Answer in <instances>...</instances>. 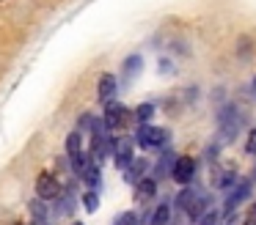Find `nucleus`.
Returning a JSON list of instances; mask_svg holds the SVG:
<instances>
[{"mask_svg":"<svg viewBox=\"0 0 256 225\" xmlns=\"http://www.w3.org/2000/svg\"><path fill=\"white\" fill-rule=\"evenodd\" d=\"M250 192H254V184H250L248 179H240L237 184L232 187V192H228V198H226V203H223V209L220 212L226 214V212H234V209L240 206V203H245L250 198Z\"/></svg>","mask_w":256,"mask_h":225,"instance_id":"nucleus-7","label":"nucleus"},{"mask_svg":"<svg viewBox=\"0 0 256 225\" xmlns=\"http://www.w3.org/2000/svg\"><path fill=\"white\" fill-rule=\"evenodd\" d=\"M250 96L256 99V77H254V80H250Z\"/></svg>","mask_w":256,"mask_h":225,"instance_id":"nucleus-28","label":"nucleus"},{"mask_svg":"<svg viewBox=\"0 0 256 225\" xmlns=\"http://www.w3.org/2000/svg\"><path fill=\"white\" fill-rule=\"evenodd\" d=\"M157 198V179H152V176H146V179H140L138 184H135V201L144 203V206H149L152 201Z\"/></svg>","mask_w":256,"mask_h":225,"instance_id":"nucleus-11","label":"nucleus"},{"mask_svg":"<svg viewBox=\"0 0 256 225\" xmlns=\"http://www.w3.org/2000/svg\"><path fill=\"white\" fill-rule=\"evenodd\" d=\"M140 71H144V58H140V52L127 55V58H124V66H122V77H124V82L138 80Z\"/></svg>","mask_w":256,"mask_h":225,"instance_id":"nucleus-12","label":"nucleus"},{"mask_svg":"<svg viewBox=\"0 0 256 225\" xmlns=\"http://www.w3.org/2000/svg\"><path fill=\"white\" fill-rule=\"evenodd\" d=\"M110 157H113V165H116L118 170H124V168H127V165L135 159V140H132V137H127V135L113 137V151H110Z\"/></svg>","mask_w":256,"mask_h":225,"instance_id":"nucleus-5","label":"nucleus"},{"mask_svg":"<svg viewBox=\"0 0 256 225\" xmlns=\"http://www.w3.org/2000/svg\"><path fill=\"white\" fill-rule=\"evenodd\" d=\"M72 225H83V223H72Z\"/></svg>","mask_w":256,"mask_h":225,"instance_id":"nucleus-29","label":"nucleus"},{"mask_svg":"<svg viewBox=\"0 0 256 225\" xmlns=\"http://www.w3.org/2000/svg\"><path fill=\"white\" fill-rule=\"evenodd\" d=\"M61 195V184H58L56 173H50V170H42L39 176H36V198H42V201H56V198Z\"/></svg>","mask_w":256,"mask_h":225,"instance_id":"nucleus-6","label":"nucleus"},{"mask_svg":"<svg viewBox=\"0 0 256 225\" xmlns=\"http://www.w3.org/2000/svg\"><path fill=\"white\" fill-rule=\"evenodd\" d=\"M80 151H83V135L74 129L66 135V157H78Z\"/></svg>","mask_w":256,"mask_h":225,"instance_id":"nucleus-17","label":"nucleus"},{"mask_svg":"<svg viewBox=\"0 0 256 225\" xmlns=\"http://www.w3.org/2000/svg\"><path fill=\"white\" fill-rule=\"evenodd\" d=\"M94 121H96L94 113H83V115H80V121H78V132H80V135H83V132H88V135H91V129H94Z\"/></svg>","mask_w":256,"mask_h":225,"instance_id":"nucleus-23","label":"nucleus"},{"mask_svg":"<svg viewBox=\"0 0 256 225\" xmlns=\"http://www.w3.org/2000/svg\"><path fill=\"white\" fill-rule=\"evenodd\" d=\"M196 170H198L196 159H193V157H188V154H182V157L174 159V165H171V170H168V176H171V179L176 181L179 187H188V184H193Z\"/></svg>","mask_w":256,"mask_h":225,"instance_id":"nucleus-4","label":"nucleus"},{"mask_svg":"<svg viewBox=\"0 0 256 225\" xmlns=\"http://www.w3.org/2000/svg\"><path fill=\"white\" fill-rule=\"evenodd\" d=\"M171 140V132L166 126H154V124H140L135 132V146L144 148V151H160L168 146Z\"/></svg>","mask_w":256,"mask_h":225,"instance_id":"nucleus-3","label":"nucleus"},{"mask_svg":"<svg viewBox=\"0 0 256 225\" xmlns=\"http://www.w3.org/2000/svg\"><path fill=\"white\" fill-rule=\"evenodd\" d=\"M237 55H240L242 60H248L250 55H254V41H250L248 36H242V38L237 41Z\"/></svg>","mask_w":256,"mask_h":225,"instance_id":"nucleus-20","label":"nucleus"},{"mask_svg":"<svg viewBox=\"0 0 256 225\" xmlns=\"http://www.w3.org/2000/svg\"><path fill=\"white\" fill-rule=\"evenodd\" d=\"M102 124H105L108 135L110 137H122L124 132L130 129V124H132V110H127L122 102H108L105 104V115H102Z\"/></svg>","mask_w":256,"mask_h":225,"instance_id":"nucleus-2","label":"nucleus"},{"mask_svg":"<svg viewBox=\"0 0 256 225\" xmlns=\"http://www.w3.org/2000/svg\"><path fill=\"white\" fill-rule=\"evenodd\" d=\"M118 93V80L116 74H110V71H105V74H100V80H96V99H100V104H108L113 102Z\"/></svg>","mask_w":256,"mask_h":225,"instance_id":"nucleus-9","label":"nucleus"},{"mask_svg":"<svg viewBox=\"0 0 256 225\" xmlns=\"http://www.w3.org/2000/svg\"><path fill=\"white\" fill-rule=\"evenodd\" d=\"M245 154L256 157V129H250V132H248V137H245Z\"/></svg>","mask_w":256,"mask_h":225,"instance_id":"nucleus-24","label":"nucleus"},{"mask_svg":"<svg viewBox=\"0 0 256 225\" xmlns=\"http://www.w3.org/2000/svg\"><path fill=\"white\" fill-rule=\"evenodd\" d=\"M196 225H220V212H218V209H206Z\"/></svg>","mask_w":256,"mask_h":225,"instance_id":"nucleus-21","label":"nucleus"},{"mask_svg":"<svg viewBox=\"0 0 256 225\" xmlns=\"http://www.w3.org/2000/svg\"><path fill=\"white\" fill-rule=\"evenodd\" d=\"M248 181H250V184H256V165H254V170H250V176H248Z\"/></svg>","mask_w":256,"mask_h":225,"instance_id":"nucleus-27","label":"nucleus"},{"mask_svg":"<svg viewBox=\"0 0 256 225\" xmlns=\"http://www.w3.org/2000/svg\"><path fill=\"white\" fill-rule=\"evenodd\" d=\"M160 74H174V63H171V60H168V58H162L160 60Z\"/></svg>","mask_w":256,"mask_h":225,"instance_id":"nucleus-26","label":"nucleus"},{"mask_svg":"<svg viewBox=\"0 0 256 225\" xmlns=\"http://www.w3.org/2000/svg\"><path fill=\"white\" fill-rule=\"evenodd\" d=\"M171 214H174L171 203H157L149 217V225H171Z\"/></svg>","mask_w":256,"mask_h":225,"instance_id":"nucleus-13","label":"nucleus"},{"mask_svg":"<svg viewBox=\"0 0 256 225\" xmlns=\"http://www.w3.org/2000/svg\"><path fill=\"white\" fill-rule=\"evenodd\" d=\"M80 203H83V209L88 214H94L96 209H100V192H96V190H86L83 195H80Z\"/></svg>","mask_w":256,"mask_h":225,"instance_id":"nucleus-19","label":"nucleus"},{"mask_svg":"<svg viewBox=\"0 0 256 225\" xmlns=\"http://www.w3.org/2000/svg\"><path fill=\"white\" fill-rule=\"evenodd\" d=\"M240 181V173L234 168H212V184L218 187V190H232L234 184Z\"/></svg>","mask_w":256,"mask_h":225,"instance_id":"nucleus-10","label":"nucleus"},{"mask_svg":"<svg viewBox=\"0 0 256 225\" xmlns=\"http://www.w3.org/2000/svg\"><path fill=\"white\" fill-rule=\"evenodd\" d=\"M149 170H152V162H149V159H146V157H138V154H135V159L122 170V173H124V181H127L130 187H135L140 179H146V176H149Z\"/></svg>","mask_w":256,"mask_h":225,"instance_id":"nucleus-8","label":"nucleus"},{"mask_svg":"<svg viewBox=\"0 0 256 225\" xmlns=\"http://www.w3.org/2000/svg\"><path fill=\"white\" fill-rule=\"evenodd\" d=\"M80 179H83V184L88 187V190H100V184H102V170H100V165H91V168L86 170Z\"/></svg>","mask_w":256,"mask_h":225,"instance_id":"nucleus-16","label":"nucleus"},{"mask_svg":"<svg viewBox=\"0 0 256 225\" xmlns=\"http://www.w3.org/2000/svg\"><path fill=\"white\" fill-rule=\"evenodd\" d=\"M113 225H140V217H138V212H122L113 220Z\"/></svg>","mask_w":256,"mask_h":225,"instance_id":"nucleus-22","label":"nucleus"},{"mask_svg":"<svg viewBox=\"0 0 256 225\" xmlns=\"http://www.w3.org/2000/svg\"><path fill=\"white\" fill-rule=\"evenodd\" d=\"M196 195H198V190H196V187H190V184L182 187V192L174 198V209H176V212H188L190 203L196 201Z\"/></svg>","mask_w":256,"mask_h":225,"instance_id":"nucleus-14","label":"nucleus"},{"mask_svg":"<svg viewBox=\"0 0 256 225\" xmlns=\"http://www.w3.org/2000/svg\"><path fill=\"white\" fill-rule=\"evenodd\" d=\"M245 113L237 104H223L218 110V146H232L237 140V135L242 132Z\"/></svg>","mask_w":256,"mask_h":225,"instance_id":"nucleus-1","label":"nucleus"},{"mask_svg":"<svg viewBox=\"0 0 256 225\" xmlns=\"http://www.w3.org/2000/svg\"><path fill=\"white\" fill-rule=\"evenodd\" d=\"M30 214H34V223L44 225L47 223V201H42V198H36V201H30Z\"/></svg>","mask_w":256,"mask_h":225,"instance_id":"nucleus-18","label":"nucleus"},{"mask_svg":"<svg viewBox=\"0 0 256 225\" xmlns=\"http://www.w3.org/2000/svg\"><path fill=\"white\" fill-rule=\"evenodd\" d=\"M154 113H157V104L154 102H140L138 107L132 110V118L138 121V124H149V121L154 118Z\"/></svg>","mask_w":256,"mask_h":225,"instance_id":"nucleus-15","label":"nucleus"},{"mask_svg":"<svg viewBox=\"0 0 256 225\" xmlns=\"http://www.w3.org/2000/svg\"><path fill=\"white\" fill-rule=\"evenodd\" d=\"M242 225H256V201L248 206V212L242 214Z\"/></svg>","mask_w":256,"mask_h":225,"instance_id":"nucleus-25","label":"nucleus"}]
</instances>
